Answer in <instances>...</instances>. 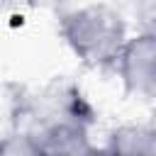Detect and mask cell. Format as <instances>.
<instances>
[{
    "label": "cell",
    "mask_w": 156,
    "mask_h": 156,
    "mask_svg": "<svg viewBox=\"0 0 156 156\" xmlns=\"http://www.w3.org/2000/svg\"><path fill=\"white\" fill-rule=\"evenodd\" d=\"M58 34L66 46L90 68L115 66L122 44L129 37L127 20L112 5H76L58 15Z\"/></svg>",
    "instance_id": "obj_1"
},
{
    "label": "cell",
    "mask_w": 156,
    "mask_h": 156,
    "mask_svg": "<svg viewBox=\"0 0 156 156\" xmlns=\"http://www.w3.org/2000/svg\"><path fill=\"white\" fill-rule=\"evenodd\" d=\"M115 68L127 95L136 100H154L156 95V32L141 29L129 34L122 44Z\"/></svg>",
    "instance_id": "obj_2"
},
{
    "label": "cell",
    "mask_w": 156,
    "mask_h": 156,
    "mask_svg": "<svg viewBox=\"0 0 156 156\" xmlns=\"http://www.w3.org/2000/svg\"><path fill=\"white\" fill-rule=\"evenodd\" d=\"M110 156H156V132L146 122H124L107 134Z\"/></svg>",
    "instance_id": "obj_4"
},
{
    "label": "cell",
    "mask_w": 156,
    "mask_h": 156,
    "mask_svg": "<svg viewBox=\"0 0 156 156\" xmlns=\"http://www.w3.org/2000/svg\"><path fill=\"white\" fill-rule=\"evenodd\" d=\"M41 156H83L93 141L83 117H51L37 129H27Z\"/></svg>",
    "instance_id": "obj_3"
},
{
    "label": "cell",
    "mask_w": 156,
    "mask_h": 156,
    "mask_svg": "<svg viewBox=\"0 0 156 156\" xmlns=\"http://www.w3.org/2000/svg\"><path fill=\"white\" fill-rule=\"evenodd\" d=\"M83 156H110V154L105 151V146H95V144H93V146H90Z\"/></svg>",
    "instance_id": "obj_6"
},
{
    "label": "cell",
    "mask_w": 156,
    "mask_h": 156,
    "mask_svg": "<svg viewBox=\"0 0 156 156\" xmlns=\"http://www.w3.org/2000/svg\"><path fill=\"white\" fill-rule=\"evenodd\" d=\"M0 156H41L34 136L27 129H15L0 136Z\"/></svg>",
    "instance_id": "obj_5"
}]
</instances>
